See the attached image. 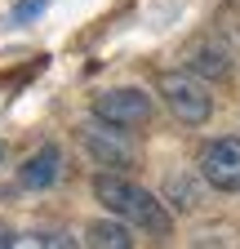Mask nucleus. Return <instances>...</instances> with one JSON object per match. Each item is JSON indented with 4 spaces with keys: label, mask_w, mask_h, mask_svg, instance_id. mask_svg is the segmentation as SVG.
Here are the masks:
<instances>
[{
    "label": "nucleus",
    "mask_w": 240,
    "mask_h": 249,
    "mask_svg": "<svg viewBox=\"0 0 240 249\" xmlns=\"http://www.w3.org/2000/svg\"><path fill=\"white\" fill-rule=\"evenodd\" d=\"M94 200H98L111 218L129 223L134 231L169 236V227H173L169 205H165L156 192H147L142 182H134L129 174H94Z\"/></svg>",
    "instance_id": "1"
},
{
    "label": "nucleus",
    "mask_w": 240,
    "mask_h": 249,
    "mask_svg": "<svg viewBox=\"0 0 240 249\" xmlns=\"http://www.w3.org/2000/svg\"><path fill=\"white\" fill-rule=\"evenodd\" d=\"M160 98H165V107L173 111V120H178V124H191V129L214 116V93H209V85H205L200 76H191L187 67L160 76Z\"/></svg>",
    "instance_id": "2"
},
{
    "label": "nucleus",
    "mask_w": 240,
    "mask_h": 249,
    "mask_svg": "<svg viewBox=\"0 0 240 249\" xmlns=\"http://www.w3.org/2000/svg\"><path fill=\"white\" fill-rule=\"evenodd\" d=\"M80 147L89 151V160L103 165V174H129L138 151L129 142V129H116V124L107 120H89L80 129Z\"/></svg>",
    "instance_id": "3"
},
{
    "label": "nucleus",
    "mask_w": 240,
    "mask_h": 249,
    "mask_svg": "<svg viewBox=\"0 0 240 249\" xmlns=\"http://www.w3.org/2000/svg\"><path fill=\"white\" fill-rule=\"evenodd\" d=\"M152 93H142L134 85H120V89H103L94 93V120H107L116 129H138V124L152 120Z\"/></svg>",
    "instance_id": "4"
},
{
    "label": "nucleus",
    "mask_w": 240,
    "mask_h": 249,
    "mask_svg": "<svg viewBox=\"0 0 240 249\" xmlns=\"http://www.w3.org/2000/svg\"><path fill=\"white\" fill-rule=\"evenodd\" d=\"M200 178L214 187V192H240V138L236 134H223L214 142H205Z\"/></svg>",
    "instance_id": "5"
},
{
    "label": "nucleus",
    "mask_w": 240,
    "mask_h": 249,
    "mask_svg": "<svg viewBox=\"0 0 240 249\" xmlns=\"http://www.w3.org/2000/svg\"><path fill=\"white\" fill-rule=\"evenodd\" d=\"M58 178H63V151H58V142L36 147V151L18 165V182L27 187V192H45V187H53Z\"/></svg>",
    "instance_id": "6"
},
{
    "label": "nucleus",
    "mask_w": 240,
    "mask_h": 249,
    "mask_svg": "<svg viewBox=\"0 0 240 249\" xmlns=\"http://www.w3.org/2000/svg\"><path fill=\"white\" fill-rule=\"evenodd\" d=\"M187 71L200 76L205 85H209V80H227V76H231V53H227L223 45H214V40H200V45L187 49Z\"/></svg>",
    "instance_id": "7"
},
{
    "label": "nucleus",
    "mask_w": 240,
    "mask_h": 249,
    "mask_svg": "<svg viewBox=\"0 0 240 249\" xmlns=\"http://www.w3.org/2000/svg\"><path fill=\"white\" fill-rule=\"evenodd\" d=\"M85 245L89 249H134V227L129 223H120V218H94V223L85 227Z\"/></svg>",
    "instance_id": "8"
},
{
    "label": "nucleus",
    "mask_w": 240,
    "mask_h": 249,
    "mask_svg": "<svg viewBox=\"0 0 240 249\" xmlns=\"http://www.w3.org/2000/svg\"><path fill=\"white\" fill-rule=\"evenodd\" d=\"M5 249H80V245L67 231H22V236H9Z\"/></svg>",
    "instance_id": "9"
},
{
    "label": "nucleus",
    "mask_w": 240,
    "mask_h": 249,
    "mask_svg": "<svg viewBox=\"0 0 240 249\" xmlns=\"http://www.w3.org/2000/svg\"><path fill=\"white\" fill-rule=\"evenodd\" d=\"M160 200H169L173 209H196V200H200V196H196V182H191V178H169Z\"/></svg>",
    "instance_id": "10"
},
{
    "label": "nucleus",
    "mask_w": 240,
    "mask_h": 249,
    "mask_svg": "<svg viewBox=\"0 0 240 249\" xmlns=\"http://www.w3.org/2000/svg\"><path fill=\"white\" fill-rule=\"evenodd\" d=\"M9 236H14V231H5V227H0V249H5V245H9Z\"/></svg>",
    "instance_id": "11"
},
{
    "label": "nucleus",
    "mask_w": 240,
    "mask_h": 249,
    "mask_svg": "<svg viewBox=\"0 0 240 249\" xmlns=\"http://www.w3.org/2000/svg\"><path fill=\"white\" fill-rule=\"evenodd\" d=\"M0 160H5V142H0Z\"/></svg>",
    "instance_id": "12"
}]
</instances>
